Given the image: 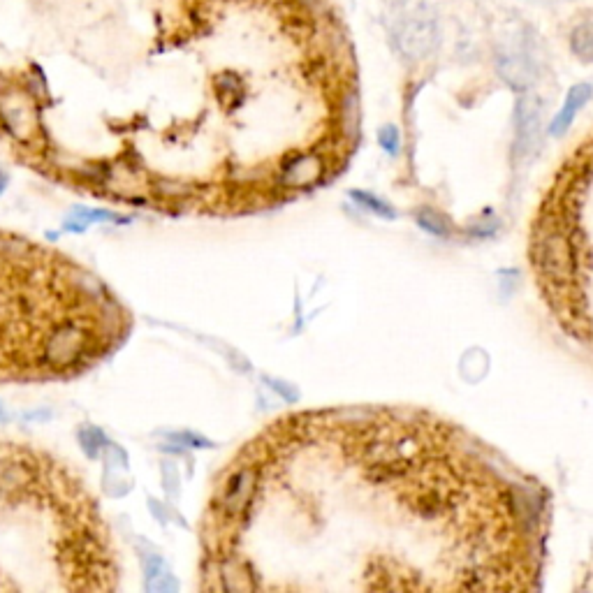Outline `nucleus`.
<instances>
[{
  "label": "nucleus",
  "instance_id": "nucleus-1",
  "mask_svg": "<svg viewBox=\"0 0 593 593\" xmlns=\"http://www.w3.org/2000/svg\"><path fill=\"white\" fill-rule=\"evenodd\" d=\"M529 262L556 325L593 353V135L563 160L540 200Z\"/></svg>",
  "mask_w": 593,
  "mask_h": 593
},
{
  "label": "nucleus",
  "instance_id": "nucleus-2",
  "mask_svg": "<svg viewBox=\"0 0 593 593\" xmlns=\"http://www.w3.org/2000/svg\"><path fill=\"white\" fill-rule=\"evenodd\" d=\"M98 341L91 329H86L79 320H61L47 329V336L40 343L42 369L63 371L82 364L84 357L95 353Z\"/></svg>",
  "mask_w": 593,
  "mask_h": 593
},
{
  "label": "nucleus",
  "instance_id": "nucleus-3",
  "mask_svg": "<svg viewBox=\"0 0 593 593\" xmlns=\"http://www.w3.org/2000/svg\"><path fill=\"white\" fill-rule=\"evenodd\" d=\"M260 487V471L258 466H239L234 471L228 482L223 485V492L218 496L214 515L218 526H228L241 522L248 515V508H251L255 501V494H258Z\"/></svg>",
  "mask_w": 593,
  "mask_h": 593
},
{
  "label": "nucleus",
  "instance_id": "nucleus-4",
  "mask_svg": "<svg viewBox=\"0 0 593 593\" xmlns=\"http://www.w3.org/2000/svg\"><path fill=\"white\" fill-rule=\"evenodd\" d=\"M341 167V163H336L334 158H329L327 153H322L318 149L290 153V156L283 160V165L278 167L276 186L288 190L313 188L318 186L320 181H325L329 174L341 170Z\"/></svg>",
  "mask_w": 593,
  "mask_h": 593
},
{
  "label": "nucleus",
  "instance_id": "nucleus-5",
  "mask_svg": "<svg viewBox=\"0 0 593 593\" xmlns=\"http://www.w3.org/2000/svg\"><path fill=\"white\" fill-rule=\"evenodd\" d=\"M0 126L17 144H33L40 133V114L31 95L12 86L0 93Z\"/></svg>",
  "mask_w": 593,
  "mask_h": 593
},
{
  "label": "nucleus",
  "instance_id": "nucleus-6",
  "mask_svg": "<svg viewBox=\"0 0 593 593\" xmlns=\"http://www.w3.org/2000/svg\"><path fill=\"white\" fill-rule=\"evenodd\" d=\"M38 480V464L24 450H0V499L17 496Z\"/></svg>",
  "mask_w": 593,
  "mask_h": 593
},
{
  "label": "nucleus",
  "instance_id": "nucleus-7",
  "mask_svg": "<svg viewBox=\"0 0 593 593\" xmlns=\"http://www.w3.org/2000/svg\"><path fill=\"white\" fill-rule=\"evenodd\" d=\"M216 577L221 582L216 584V589L223 591H253L258 589V582L248 568L246 561H241L239 556H223L216 561Z\"/></svg>",
  "mask_w": 593,
  "mask_h": 593
},
{
  "label": "nucleus",
  "instance_id": "nucleus-8",
  "mask_svg": "<svg viewBox=\"0 0 593 593\" xmlns=\"http://www.w3.org/2000/svg\"><path fill=\"white\" fill-rule=\"evenodd\" d=\"M591 95H593V89L589 84H575L573 89L568 91L566 100H563V107L559 109V114L554 116L552 126H549V133H552V135L566 133V130L573 126L575 116L580 114V109L591 100Z\"/></svg>",
  "mask_w": 593,
  "mask_h": 593
},
{
  "label": "nucleus",
  "instance_id": "nucleus-9",
  "mask_svg": "<svg viewBox=\"0 0 593 593\" xmlns=\"http://www.w3.org/2000/svg\"><path fill=\"white\" fill-rule=\"evenodd\" d=\"M573 49L584 58H593V12L582 14L573 26Z\"/></svg>",
  "mask_w": 593,
  "mask_h": 593
},
{
  "label": "nucleus",
  "instance_id": "nucleus-10",
  "mask_svg": "<svg viewBox=\"0 0 593 593\" xmlns=\"http://www.w3.org/2000/svg\"><path fill=\"white\" fill-rule=\"evenodd\" d=\"M214 86L221 100L230 98L234 102H239L244 98V82H241L239 75H232V72H221V75L214 79Z\"/></svg>",
  "mask_w": 593,
  "mask_h": 593
},
{
  "label": "nucleus",
  "instance_id": "nucleus-11",
  "mask_svg": "<svg viewBox=\"0 0 593 593\" xmlns=\"http://www.w3.org/2000/svg\"><path fill=\"white\" fill-rule=\"evenodd\" d=\"M79 443H82V448L86 450V455L95 457V455H100L102 448H105V445H107L109 441H107L105 434H102L100 429H95V427H84L82 431H79Z\"/></svg>",
  "mask_w": 593,
  "mask_h": 593
},
{
  "label": "nucleus",
  "instance_id": "nucleus-12",
  "mask_svg": "<svg viewBox=\"0 0 593 593\" xmlns=\"http://www.w3.org/2000/svg\"><path fill=\"white\" fill-rule=\"evenodd\" d=\"M160 473H163V487L167 496H177L179 494V468L174 461H163V466H160Z\"/></svg>",
  "mask_w": 593,
  "mask_h": 593
},
{
  "label": "nucleus",
  "instance_id": "nucleus-13",
  "mask_svg": "<svg viewBox=\"0 0 593 593\" xmlns=\"http://www.w3.org/2000/svg\"><path fill=\"white\" fill-rule=\"evenodd\" d=\"M146 591L149 593H174V591H179V582L174 580L170 570H167V573L156 577V580H146Z\"/></svg>",
  "mask_w": 593,
  "mask_h": 593
},
{
  "label": "nucleus",
  "instance_id": "nucleus-14",
  "mask_svg": "<svg viewBox=\"0 0 593 593\" xmlns=\"http://www.w3.org/2000/svg\"><path fill=\"white\" fill-rule=\"evenodd\" d=\"M102 489H105L107 496H123V494H128L130 485L121 478V475L107 471L105 478H102Z\"/></svg>",
  "mask_w": 593,
  "mask_h": 593
},
{
  "label": "nucleus",
  "instance_id": "nucleus-15",
  "mask_svg": "<svg viewBox=\"0 0 593 593\" xmlns=\"http://www.w3.org/2000/svg\"><path fill=\"white\" fill-rule=\"evenodd\" d=\"M170 441L183 445V448H211L207 438L193 434V431H179V434H170Z\"/></svg>",
  "mask_w": 593,
  "mask_h": 593
},
{
  "label": "nucleus",
  "instance_id": "nucleus-16",
  "mask_svg": "<svg viewBox=\"0 0 593 593\" xmlns=\"http://www.w3.org/2000/svg\"><path fill=\"white\" fill-rule=\"evenodd\" d=\"M102 459L107 461V466H128V455L116 443H107L105 448H102Z\"/></svg>",
  "mask_w": 593,
  "mask_h": 593
},
{
  "label": "nucleus",
  "instance_id": "nucleus-17",
  "mask_svg": "<svg viewBox=\"0 0 593 593\" xmlns=\"http://www.w3.org/2000/svg\"><path fill=\"white\" fill-rule=\"evenodd\" d=\"M77 214L82 216L84 223H91V221H114V223H121L123 218L112 214V211H105V209H77Z\"/></svg>",
  "mask_w": 593,
  "mask_h": 593
},
{
  "label": "nucleus",
  "instance_id": "nucleus-18",
  "mask_svg": "<svg viewBox=\"0 0 593 593\" xmlns=\"http://www.w3.org/2000/svg\"><path fill=\"white\" fill-rule=\"evenodd\" d=\"M265 383L269 387H274V392L281 394L283 399H288V401H297L299 399V392L295 390V385L283 383V380H276V378H265Z\"/></svg>",
  "mask_w": 593,
  "mask_h": 593
},
{
  "label": "nucleus",
  "instance_id": "nucleus-19",
  "mask_svg": "<svg viewBox=\"0 0 593 593\" xmlns=\"http://www.w3.org/2000/svg\"><path fill=\"white\" fill-rule=\"evenodd\" d=\"M378 139H380V144H383L385 151L394 153L399 149V133H397V128H394V126H385L383 130H380Z\"/></svg>",
  "mask_w": 593,
  "mask_h": 593
},
{
  "label": "nucleus",
  "instance_id": "nucleus-20",
  "mask_svg": "<svg viewBox=\"0 0 593 593\" xmlns=\"http://www.w3.org/2000/svg\"><path fill=\"white\" fill-rule=\"evenodd\" d=\"M353 197H355L357 202H362L364 207H369V209L376 211V214H383V216H390V218L394 216V211L387 209L383 202L376 200V197H371V195H366V193H353Z\"/></svg>",
  "mask_w": 593,
  "mask_h": 593
},
{
  "label": "nucleus",
  "instance_id": "nucleus-21",
  "mask_svg": "<svg viewBox=\"0 0 593 593\" xmlns=\"http://www.w3.org/2000/svg\"><path fill=\"white\" fill-rule=\"evenodd\" d=\"M149 508H151L153 515H156V517L160 519V522H167V512H165L163 505H160V503H156V501L151 499V501H149Z\"/></svg>",
  "mask_w": 593,
  "mask_h": 593
},
{
  "label": "nucleus",
  "instance_id": "nucleus-22",
  "mask_svg": "<svg viewBox=\"0 0 593 593\" xmlns=\"http://www.w3.org/2000/svg\"><path fill=\"white\" fill-rule=\"evenodd\" d=\"M65 230H70V232H84L86 230V223L70 221V223H65Z\"/></svg>",
  "mask_w": 593,
  "mask_h": 593
},
{
  "label": "nucleus",
  "instance_id": "nucleus-23",
  "mask_svg": "<svg viewBox=\"0 0 593 593\" xmlns=\"http://www.w3.org/2000/svg\"><path fill=\"white\" fill-rule=\"evenodd\" d=\"M49 411H40V413H26L24 420H47Z\"/></svg>",
  "mask_w": 593,
  "mask_h": 593
},
{
  "label": "nucleus",
  "instance_id": "nucleus-24",
  "mask_svg": "<svg viewBox=\"0 0 593 593\" xmlns=\"http://www.w3.org/2000/svg\"><path fill=\"white\" fill-rule=\"evenodd\" d=\"M7 420V411H5V406L0 404V422H5Z\"/></svg>",
  "mask_w": 593,
  "mask_h": 593
}]
</instances>
